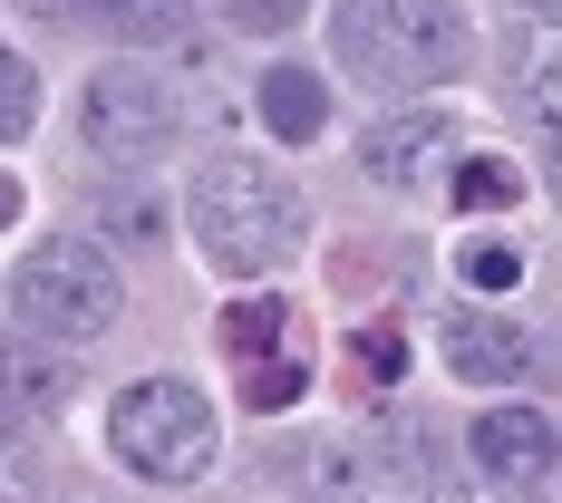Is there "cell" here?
I'll return each instance as SVG.
<instances>
[{
	"label": "cell",
	"mask_w": 562,
	"mask_h": 503,
	"mask_svg": "<svg viewBox=\"0 0 562 503\" xmlns=\"http://www.w3.org/2000/svg\"><path fill=\"white\" fill-rule=\"evenodd\" d=\"M184 224H194V252H204L224 281H262V272H281V262L301 252L311 214H301L291 174L243 165V156H233V165L194 174V204H184Z\"/></svg>",
	"instance_id": "obj_1"
},
{
	"label": "cell",
	"mask_w": 562,
	"mask_h": 503,
	"mask_svg": "<svg viewBox=\"0 0 562 503\" xmlns=\"http://www.w3.org/2000/svg\"><path fill=\"white\" fill-rule=\"evenodd\" d=\"M330 30H339V58L379 88H447L475 58L456 0H339Z\"/></svg>",
	"instance_id": "obj_2"
},
{
	"label": "cell",
	"mask_w": 562,
	"mask_h": 503,
	"mask_svg": "<svg viewBox=\"0 0 562 503\" xmlns=\"http://www.w3.org/2000/svg\"><path fill=\"white\" fill-rule=\"evenodd\" d=\"M116 300H126L116 252H108V242H88V232H68V242L30 252V262L10 272V310H20L30 330H49V339H98L116 320Z\"/></svg>",
	"instance_id": "obj_3"
},
{
	"label": "cell",
	"mask_w": 562,
	"mask_h": 503,
	"mask_svg": "<svg viewBox=\"0 0 562 503\" xmlns=\"http://www.w3.org/2000/svg\"><path fill=\"white\" fill-rule=\"evenodd\" d=\"M108 446L126 455L146 484H194V475L214 465V407L184 388V378H146V388L116 397Z\"/></svg>",
	"instance_id": "obj_4"
},
{
	"label": "cell",
	"mask_w": 562,
	"mask_h": 503,
	"mask_svg": "<svg viewBox=\"0 0 562 503\" xmlns=\"http://www.w3.org/2000/svg\"><path fill=\"white\" fill-rule=\"evenodd\" d=\"M78 126H88L98 156L146 165V156H166V146H175V88H166V78H146V68H98V78L78 88Z\"/></svg>",
	"instance_id": "obj_5"
},
{
	"label": "cell",
	"mask_w": 562,
	"mask_h": 503,
	"mask_svg": "<svg viewBox=\"0 0 562 503\" xmlns=\"http://www.w3.org/2000/svg\"><path fill=\"white\" fill-rule=\"evenodd\" d=\"M68 358H49V339H0V436H30V426H58L68 407Z\"/></svg>",
	"instance_id": "obj_6"
},
{
	"label": "cell",
	"mask_w": 562,
	"mask_h": 503,
	"mask_svg": "<svg viewBox=\"0 0 562 503\" xmlns=\"http://www.w3.org/2000/svg\"><path fill=\"white\" fill-rule=\"evenodd\" d=\"M359 165L379 174L389 194H417V184H437L456 165V136H447V116H389V126H369Z\"/></svg>",
	"instance_id": "obj_7"
},
{
	"label": "cell",
	"mask_w": 562,
	"mask_h": 503,
	"mask_svg": "<svg viewBox=\"0 0 562 503\" xmlns=\"http://www.w3.org/2000/svg\"><path fill=\"white\" fill-rule=\"evenodd\" d=\"M465 446H475V465H485L495 484H543V475H553V426H543L533 407H485Z\"/></svg>",
	"instance_id": "obj_8"
},
{
	"label": "cell",
	"mask_w": 562,
	"mask_h": 503,
	"mask_svg": "<svg viewBox=\"0 0 562 503\" xmlns=\"http://www.w3.org/2000/svg\"><path fill=\"white\" fill-rule=\"evenodd\" d=\"M437 330H447L456 378H475V388H505V378H524V368H533V339L514 330V320H495V310H447Z\"/></svg>",
	"instance_id": "obj_9"
},
{
	"label": "cell",
	"mask_w": 562,
	"mask_h": 503,
	"mask_svg": "<svg viewBox=\"0 0 562 503\" xmlns=\"http://www.w3.org/2000/svg\"><path fill=\"white\" fill-rule=\"evenodd\" d=\"M262 126L291 136V146L321 136V126H330V88H321L311 68H272V78H262Z\"/></svg>",
	"instance_id": "obj_10"
},
{
	"label": "cell",
	"mask_w": 562,
	"mask_h": 503,
	"mask_svg": "<svg viewBox=\"0 0 562 503\" xmlns=\"http://www.w3.org/2000/svg\"><path fill=\"white\" fill-rule=\"evenodd\" d=\"M78 20L88 30H108V39H184V20H194V0H78Z\"/></svg>",
	"instance_id": "obj_11"
},
{
	"label": "cell",
	"mask_w": 562,
	"mask_h": 503,
	"mask_svg": "<svg viewBox=\"0 0 562 503\" xmlns=\"http://www.w3.org/2000/svg\"><path fill=\"white\" fill-rule=\"evenodd\" d=\"M524 107H533L543 136H562V20H543L524 39Z\"/></svg>",
	"instance_id": "obj_12"
},
{
	"label": "cell",
	"mask_w": 562,
	"mask_h": 503,
	"mask_svg": "<svg viewBox=\"0 0 562 503\" xmlns=\"http://www.w3.org/2000/svg\"><path fill=\"white\" fill-rule=\"evenodd\" d=\"M281 330H291L281 300H243V310L224 320V348H233V358H281Z\"/></svg>",
	"instance_id": "obj_13"
},
{
	"label": "cell",
	"mask_w": 562,
	"mask_h": 503,
	"mask_svg": "<svg viewBox=\"0 0 562 503\" xmlns=\"http://www.w3.org/2000/svg\"><path fill=\"white\" fill-rule=\"evenodd\" d=\"M243 397H252L262 416L301 407V358H291V348H281V358H243Z\"/></svg>",
	"instance_id": "obj_14"
},
{
	"label": "cell",
	"mask_w": 562,
	"mask_h": 503,
	"mask_svg": "<svg viewBox=\"0 0 562 503\" xmlns=\"http://www.w3.org/2000/svg\"><path fill=\"white\" fill-rule=\"evenodd\" d=\"M514 184H524V174H514L505 156H475V165H456V204H465V214H495V204H514Z\"/></svg>",
	"instance_id": "obj_15"
},
{
	"label": "cell",
	"mask_w": 562,
	"mask_h": 503,
	"mask_svg": "<svg viewBox=\"0 0 562 503\" xmlns=\"http://www.w3.org/2000/svg\"><path fill=\"white\" fill-rule=\"evenodd\" d=\"M456 272L475 281V290H514V281H524V252H514V242H495V232H475V242L456 252Z\"/></svg>",
	"instance_id": "obj_16"
},
{
	"label": "cell",
	"mask_w": 562,
	"mask_h": 503,
	"mask_svg": "<svg viewBox=\"0 0 562 503\" xmlns=\"http://www.w3.org/2000/svg\"><path fill=\"white\" fill-rule=\"evenodd\" d=\"M30 116H40V78L0 49V146H10V136H30Z\"/></svg>",
	"instance_id": "obj_17"
},
{
	"label": "cell",
	"mask_w": 562,
	"mask_h": 503,
	"mask_svg": "<svg viewBox=\"0 0 562 503\" xmlns=\"http://www.w3.org/2000/svg\"><path fill=\"white\" fill-rule=\"evenodd\" d=\"M98 224H116V232H136V242H156V204L126 184V194H98Z\"/></svg>",
	"instance_id": "obj_18"
},
{
	"label": "cell",
	"mask_w": 562,
	"mask_h": 503,
	"mask_svg": "<svg viewBox=\"0 0 562 503\" xmlns=\"http://www.w3.org/2000/svg\"><path fill=\"white\" fill-rule=\"evenodd\" d=\"M311 0H233V30H252V39H272V30H291Z\"/></svg>",
	"instance_id": "obj_19"
},
{
	"label": "cell",
	"mask_w": 562,
	"mask_h": 503,
	"mask_svg": "<svg viewBox=\"0 0 562 503\" xmlns=\"http://www.w3.org/2000/svg\"><path fill=\"white\" fill-rule=\"evenodd\" d=\"M359 368H369V378L389 388L397 368H407V339H397V330H359Z\"/></svg>",
	"instance_id": "obj_20"
},
{
	"label": "cell",
	"mask_w": 562,
	"mask_h": 503,
	"mask_svg": "<svg viewBox=\"0 0 562 503\" xmlns=\"http://www.w3.org/2000/svg\"><path fill=\"white\" fill-rule=\"evenodd\" d=\"M20 224V184H10V174H0V232Z\"/></svg>",
	"instance_id": "obj_21"
},
{
	"label": "cell",
	"mask_w": 562,
	"mask_h": 503,
	"mask_svg": "<svg viewBox=\"0 0 562 503\" xmlns=\"http://www.w3.org/2000/svg\"><path fill=\"white\" fill-rule=\"evenodd\" d=\"M524 10H543V20H562V0H524Z\"/></svg>",
	"instance_id": "obj_22"
},
{
	"label": "cell",
	"mask_w": 562,
	"mask_h": 503,
	"mask_svg": "<svg viewBox=\"0 0 562 503\" xmlns=\"http://www.w3.org/2000/svg\"><path fill=\"white\" fill-rule=\"evenodd\" d=\"M553 194H562V136H553Z\"/></svg>",
	"instance_id": "obj_23"
}]
</instances>
